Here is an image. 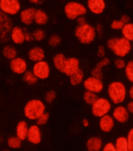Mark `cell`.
Listing matches in <instances>:
<instances>
[{
	"mask_svg": "<svg viewBox=\"0 0 133 151\" xmlns=\"http://www.w3.org/2000/svg\"><path fill=\"white\" fill-rule=\"evenodd\" d=\"M14 27L10 17L0 11V42H6L9 38V33Z\"/></svg>",
	"mask_w": 133,
	"mask_h": 151,
	"instance_id": "obj_8",
	"label": "cell"
},
{
	"mask_svg": "<svg viewBox=\"0 0 133 151\" xmlns=\"http://www.w3.org/2000/svg\"><path fill=\"white\" fill-rule=\"evenodd\" d=\"M91 76L96 78L102 79L104 77V73H103V70L95 67L93 70H91Z\"/></svg>",
	"mask_w": 133,
	"mask_h": 151,
	"instance_id": "obj_40",
	"label": "cell"
},
{
	"mask_svg": "<svg viewBox=\"0 0 133 151\" xmlns=\"http://www.w3.org/2000/svg\"><path fill=\"white\" fill-rule=\"evenodd\" d=\"M99 99L98 95L93 93H90L88 91H86L83 94V99L86 102V104L92 106L93 104H95V102Z\"/></svg>",
	"mask_w": 133,
	"mask_h": 151,
	"instance_id": "obj_30",
	"label": "cell"
},
{
	"mask_svg": "<svg viewBox=\"0 0 133 151\" xmlns=\"http://www.w3.org/2000/svg\"><path fill=\"white\" fill-rule=\"evenodd\" d=\"M28 129H29V125L26 121L21 120L17 123L16 126V136L20 141L23 142L26 140Z\"/></svg>",
	"mask_w": 133,
	"mask_h": 151,
	"instance_id": "obj_21",
	"label": "cell"
},
{
	"mask_svg": "<svg viewBox=\"0 0 133 151\" xmlns=\"http://www.w3.org/2000/svg\"><path fill=\"white\" fill-rule=\"evenodd\" d=\"M9 38L15 45H21L24 42V29L20 26H14L9 33Z\"/></svg>",
	"mask_w": 133,
	"mask_h": 151,
	"instance_id": "obj_18",
	"label": "cell"
},
{
	"mask_svg": "<svg viewBox=\"0 0 133 151\" xmlns=\"http://www.w3.org/2000/svg\"><path fill=\"white\" fill-rule=\"evenodd\" d=\"M121 34L123 38L129 41L130 42H133V23L129 22L124 25L121 29Z\"/></svg>",
	"mask_w": 133,
	"mask_h": 151,
	"instance_id": "obj_27",
	"label": "cell"
},
{
	"mask_svg": "<svg viewBox=\"0 0 133 151\" xmlns=\"http://www.w3.org/2000/svg\"><path fill=\"white\" fill-rule=\"evenodd\" d=\"M84 80H85V75H84L83 70L80 69V70L74 74L73 75L69 77V81L71 86H77L83 83Z\"/></svg>",
	"mask_w": 133,
	"mask_h": 151,
	"instance_id": "obj_25",
	"label": "cell"
},
{
	"mask_svg": "<svg viewBox=\"0 0 133 151\" xmlns=\"http://www.w3.org/2000/svg\"><path fill=\"white\" fill-rule=\"evenodd\" d=\"M86 8L92 14L100 15L106 9V2L104 0H88L86 3Z\"/></svg>",
	"mask_w": 133,
	"mask_h": 151,
	"instance_id": "obj_15",
	"label": "cell"
},
{
	"mask_svg": "<svg viewBox=\"0 0 133 151\" xmlns=\"http://www.w3.org/2000/svg\"><path fill=\"white\" fill-rule=\"evenodd\" d=\"M106 47L117 58H124L131 52L132 43L123 37H113L106 41Z\"/></svg>",
	"mask_w": 133,
	"mask_h": 151,
	"instance_id": "obj_1",
	"label": "cell"
},
{
	"mask_svg": "<svg viewBox=\"0 0 133 151\" xmlns=\"http://www.w3.org/2000/svg\"><path fill=\"white\" fill-rule=\"evenodd\" d=\"M32 71L38 80L47 79L51 73L50 64L45 60L40 61V62L35 63L32 68Z\"/></svg>",
	"mask_w": 133,
	"mask_h": 151,
	"instance_id": "obj_9",
	"label": "cell"
},
{
	"mask_svg": "<svg viewBox=\"0 0 133 151\" xmlns=\"http://www.w3.org/2000/svg\"><path fill=\"white\" fill-rule=\"evenodd\" d=\"M126 86L121 81H114L107 86V96L111 104L115 105H121L126 99Z\"/></svg>",
	"mask_w": 133,
	"mask_h": 151,
	"instance_id": "obj_2",
	"label": "cell"
},
{
	"mask_svg": "<svg viewBox=\"0 0 133 151\" xmlns=\"http://www.w3.org/2000/svg\"><path fill=\"white\" fill-rule=\"evenodd\" d=\"M9 68L13 73L18 75H23L27 70V63L22 57H17L9 62Z\"/></svg>",
	"mask_w": 133,
	"mask_h": 151,
	"instance_id": "obj_11",
	"label": "cell"
},
{
	"mask_svg": "<svg viewBox=\"0 0 133 151\" xmlns=\"http://www.w3.org/2000/svg\"><path fill=\"white\" fill-rule=\"evenodd\" d=\"M128 94H129V98L131 99V100H133V85H132V86H130Z\"/></svg>",
	"mask_w": 133,
	"mask_h": 151,
	"instance_id": "obj_49",
	"label": "cell"
},
{
	"mask_svg": "<svg viewBox=\"0 0 133 151\" xmlns=\"http://www.w3.org/2000/svg\"><path fill=\"white\" fill-rule=\"evenodd\" d=\"M110 63H111L110 59L107 58V57H104V58L101 59V60L96 63V65L95 67L97 68H99V69H100V70H103V68H106V67L109 66L110 65Z\"/></svg>",
	"mask_w": 133,
	"mask_h": 151,
	"instance_id": "obj_39",
	"label": "cell"
},
{
	"mask_svg": "<svg viewBox=\"0 0 133 151\" xmlns=\"http://www.w3.org/2000/svg\"><path fill=\"white\" fill-rule=\"evenodd\" d=\"M26 139L32 145H38L42 142V131L40 127L36 124L29 126Z\"/></svg>",
	"mask_w": 133,
	"mask_h": 151,
	"instance_id": "obj_14",
	"label": "cell"
},
{
	"mask_svg": "<svg viewBox=\"0 0 133 151\" xmlns=\"http://www.w3.org/2000/svg\"><path fill=\"white\" fill-rule=\"evenodd\" d=\"M36 9L34 7H27L20 12V20L23 24L26 26L32 25L34 23L35 14Z\"/></svg>",
	"mask_w": 133,
	"mask_h": 151,
	"instance_id": "obj_16",
	"label": "cell"
},
{
	"mask_svg": "<svg viewBox=\"0 0 133 151\" xmlns=\"http://www.w3.org/2000/svg\"><path fill=\"white\" fill-rule=\"evenodd\" d=\"M66 59L67 57H65V55L61 52H59L55 55L53 58H52V63L54 68L59 70L60 72H63V67H64V63H65Z\"/></svg>",
	"mask_w": 133,
	"mask_h": 151,
	"instance_id": "obj_23",
	"label": "cell"
},
{
	"mask_svg": "<svg viewBox=\"0 0 133 151\" xmlns=\"http://www.w3.org/2000/svg\"><path fill=\"white\" fill-rule=\"evenodd\" d=\"M101 151H116L114 144L111 142H106V144L104 145V147L102 148Z\"/></svg>",
	"mask_w": 133,
	"mask_h": 151,
	"instance_id": "obj_42",
	"label": "cell"
},
{
	"mask_svg": "<svg viewBox=\"0 0 133 151\" xmlns=\"http://www.w3.org/2000/svg\"><path fill=\"white\" fill-rule=\"evenodd\" d=\"M86 147L87 151H101L104 142L100 137L92 136L86 141Z\"/></svg>",
	"mask_w": 133,
	"mask_h": 151,
	"instance_id": "obj_20",
	"label": "cell"
},
{
	"mask_svg": "<svg viewBox=\"0 0 133 151\" xmlns=\"http://www.w3.org/2000/svg\"><path fill=\"white\" fill-rule=\"evenodd\" d=\"M97 56L99 58H104L106 56V47L104 45H99L97 49Z\"/></svg>",
	"mask_w": 133,
	"mask_h": 151,
	"instance_id": "obj_41",
	"label": "cell"
},
{
	"mask_svg": "<svg viewBox=\"0 0 133 151\" xmlns=\"http://www.w3.org/2000/svg\"><path fill=\"white\" fill-rule=\"evenodd\" d=\"M132 49H133V42L132 43Z\"/></svg>",
	"mask_w": 133,
	"mask_h": 151,
	"instance_id": "obj_52",
	"label": "cell"
},
{
	"mask_svg": "<svg viewBox=\"0 0 133 151\" xmlns=\"http://www.w3.org/2000/svg\"><path fill=\"white\" fill-rule=\"evenodd\" d=\"M27 57L32 62L35 63L40 62V61L45 60V50L40 46H35L30 49L27 52Z\"/></svg>",
	"mask_w": 133,
	"mask_h": 151,
	"instance_id": "obj_19",
	"label": "cell"
},
{
	"mask_svg": "<svg viewBox=\"0 0 133 151\" xmlns=\"http://www.w3.org/2000/svg\"><path fill=\"white\" fill-rule=\"evenodd\" d=\"M48 21H49V16L47 13L42 9H36L35 14L34 23L39 26H43L46 24Z\"/></svg>",
	"mask_w": 133,
	"mask_h": 151,
	"instance_id": "obj_22",
	"label": "cell"
},
{
	"mask_svg": "<svg viewBox=\"0 0 133 151\" xmlns=\"http://www.w3.org/2000/svg\"><path fill=\"white\" fill-rule=\"evenodd\" d=\"M29 2L32 5H35V6H40L43 3L42 0H29Z\"/></svg>",
	"mask_w": 133,
	"mask_h": 151,
	"instance_id": "obj_48",
	"label": "cell"
},
{
	"mask_svg": "<svg viewBox=\"0 0 133 151\" xmlns=\"http://www.w3.org/2000/svg\"><path fill=\"white\" fill-rule=\"evenodd\" d=\"M45 103L38 99H30L24 106V114L27 120L36 121L41 115L45 113Z\"/></svg>",
	"mask_w": 133,
	"mask_h": 151,
	"instance_id": "obj_3",
	"label": "cell"
},
{
	"mask_svg": "<svg viewBox=\"0 0 133 151\" xmlns=\"http://www.w3.org/2000/svg\"><path fill=\"white\" fill-rule=\"evenodd\" d=\"M2 53L3 57L6 60H9V61L17 57V51L16 48L11 45H5L2 49Z\"/></svg>",
	"mask_w": 133,
	"mask_h": 151,
	"instance_id": "obj_24",
	"label": "cell"
},
{
	"mask_svg": "<svg viewBox=\"0 0 133 151\" xmlns=\"http://www.w3.org/2000/svg\"><path fill=\"white\" fill-rule=\"evenodd\" d=\"M49 120H50V114L48 113V112H45L42 115H41L40 117H38V119L35 121V122H36L35 124L38 125V127L43 126V125L47 124Z\"/></svg>",
	"mask_w": 133,
	"mask_h": 151,
	"instance_id": "obj_34",
	"label": "cell"
},
{
	"mask_svg": "<svg viewBox=\"0 0 133 151\" xmlns=\"http://www.w3.org/2000/svg\"><path fill=\"white\" fill-rule=\"evenodd\" d=\"M23 81L25 83H27L29 86H34L38 82V79L32 73V70H27L26 72L23 75Z\"/></svg>",
	"mask_w": 133,
	"mask_h": 151,
	"instance_id": "obj_28",
	"label": "cell"
},
{
	"mask_svg": "<svg viewBox=\"0 0 133 151\" xmlns=\"http://www.w3.org/2000/svg\"><path fill=\"white\" fill-rule=\"evenodd\" d=\"M115 126V121L111 114L104 115L99 118V127L104 133H110Z\"/></svg>",
	"mask_w": 133,
	"mask_h": 151,
	"instance_id": "obj_17",
	"label": "cell"
},
{
	"mask_svg": "<svg viewBox=\"0 0 133 151\" xmlns=\"http://www.w3.org/2000/svg\"><path fill=\"white\" fill-rule=\"evenodd\" d=\"M124 75L127 80L133 85V60L126 63V66L124 68Z\"/></svg>",
	"mask_w": 133,
	"mask_h": 151,
	"instance_id": "obj_31",
	"label": "cell"
},
{
	"mask_svg": "<svg viewBox=\"0 0 133 151\" xmlns=\"http://www.w3.org/2000/svg\"><path fill=\"white\" fill-rule=\"evenodd\" d=\"M112 110V104L106 98L100 97L95 102V104L91 106L92 114L96 117L100 118L104 115L109 114Z\"/></svg>",
	"mask_w": 133,
	"mask_h": 151,
	"instance_id": "obj_6",
	"label": "cell"
},
{
	"mask_svg": "<svg viewBox=\"0 0 133 151\" xmlns=\"http://www.w3.org/2000/svg\"><path fill=\"white\" fill-rule=\"evenodd\" d=\"M120 20H121L122 22L124 23V24H128V23L130 22V17H129V16H128L127 14H123V15L121 17Z\"/></svg>",
	"mask_w": 133,
	"mask_h": 151,
	"instance_id": "obj_47",
	"label": "cell"
},
{
	"mask_svg": "<svg viewBox=\"0 0 133 151\" xmlns=\"http://www.w3.org/2000/svg\"><path fill=\"white\" fill-rule=\"evenodd\" d=\"M112 117L115 122L120 124H124L130 118V114L124 105H117L112 111Z\"/></svg>",
	"mask_w": 133,
	"mask_h": 151,
	"instance_id": "obj_12",
	"label": "cell"
},
{
	"mask_svg": "<svg viewBox=\"0 0 133 151\" xmlns=\"http://www.w3.org/2000/svg\"><path fill=\"white\" fill-rule=\"evenodd\" d=\"M32 35H33L34 41L42 42L46 37V33H45V30H43L42 28H36L32 32Z\"/></svg>",
	"mask_w": 133,
	"mask_h": 151,
	"instance_id": "obj_32",
	"label": "cell"
},
{
	"mask_svg": "<svg viewBox=\"0 0 133 151\" xmlns=\"http://www.w3.org/2000/svg\"><path fill=\"white\" fill-rule=\"evenodd\" d=\"M61 43V38L60 35L57 34H53L50 35L49 39H48V44L50 47L56 48L60 45Z\"/></svg>",
	"mask_w": 133,
	"mask_h": 151,
	"instance_id": "obj_33",
	"label": "cell"
},
{
	"mask_svg": "<svg viewBox=\"0 0 133 151\" xmlns=\"http://www.w3.org/2000/svg\"><path fill=\"white\" fill-rule=\"evenodd\" d=\"M77 23H78V26H82V25H85L86 24H87V21H86V18L85 17H80L76 20Z\"/></svg>",
	"mask_w": 133,
	"mask_h": 151,
	"instance_id": "obj_45",
	"label": "cell"
},
{
	"mask_svg": "<svg viewBox=\"0 0 133 151\" xmlns=\"http://www.w3.org/2000/svg\"><path fill=\"white\" fill-rule=\"evenodd\" d=\"M114 144L116 151H129L126 136H123V135L118 136Z\"/></svg>",
	"mask_w": 133,
	"mask_h": 151,
	"instance_id": "obj_26",
	"label": "cell"
},
{
	"mask_svg": "<svg viewBox=\"0 0 133 151\" xmlns=\"http://www.w3.org/2000/svg\"><path fill=\"white\" fill-rule=\"evenodd\" d=\"M7 146L9 148L13 150H17L21 147L22 145V141H20L18 138L15 136H10L7 139L6 141Z\"/></svg>",
	"mask_w": 133,
	"mask_h": 151,
	"instance_id": "obj_29",
	"label": "cell"
},
{
	"mask_svg": "<svg viewBox=\"0 0 133 151\" xmlns=\"http://www.w3.org/2000/svg\"><path fill=\"white\" fill-rule=\"evenodd\" d=\"M24 41L27 42H31L32 41H34L33 35H32V32L24 29Z\"/></svg>",
	"mask_w": 133,
	"mask_h": 151,
	"instance_id": "obj_43",
	"label": "cell"
},
{
	"mask_svg": "<svg viewBox=\"0 0 133 151\" xmlns=\"http://www.w3.org/2000/svg\"><path fill=\"white\" fill-rule=\"evenodd\" d=\"M57 99V93L54 90L48 91L45 95V102L47 104H52Z\"/></svg>",
	"mask_w": 133,
	"mask_h": 151,
	"instance_id": "obj_35",
	"label": "cell"
},
{
	"mask_svg": "<svg viewBox=\"0 0 133 151\" xmlns=\"http://www.w3.org/2000/svg\"><path fill=\"white\" fill-rule=\"evenodd\" d=\"M75 35L79 42L83 45L93 43L97 36L95 27L88 23L82 26H77L75 29Z\"/></svg>",
	"mask_w": 133,
	"mask_h": 151,
	"instance_id": "obj_4",
	"label": "cell"
},
{
	"mask_svg": "<svg viewBox=\"0 0 133 151\" xmlns=\"http://www.w3.org/2000/svg\"><path fill=\"white\" fill-rule=\"evenodd\" d=\"M63 11H64L66 17L68 20H75L80 17L86 16L88 9L86 8V6L81 2L71 1V2H68L64 6Z\"/></svg>",
	"mask_w": 133,
	"mask_h": 151,
	"instance_id": "obj_5",
	"label": "cell"
},
{
	"mask_svg": "<svg viewBox=\"0 0 133 151\" xmlns=\"http://www.w3.org/2000/svg\"><path fill=\"white\" fill-rule=\"evenodd\" d=\"M124 25L125 24L120 19L119 20H114L111 24V27L115 31H119V30L121 31Z\"/></svg>",
	"mask_w": 133,
	"mask_h": 151,
	"instance_id": "obj_37",
	"label": "cell"
},
{
	"mask_svg": "<svg viewBox=\"0 0 133 151\" xmlns=\"http://www.w3.org/2000/svg\"><path fill=\"white\" fill-rule=\"evenodd\" d=\"M0 11L7 16H16L21 11V4L18 0H0Z\"/></svg>",
	"mask_w": 133,
	"mask_h": 151,
	"instance_id": "obj_7",
	"label": "cell"
},
{
	"mask_svg": "<svg viewBox=\"0 0 133 151\" xmlns=\"http://www.w3.org/2000/svg\"><path fill=\"white\" fill-rule=\"evenodd\" d=\"M81 124H82V125H83L85 128H87V127L89 126V122H88V120L86 119V118H85V119L82 120Z\"/></svg>",
	"mask_w": 133,
	"mask_h": 151,
	"instance_id": "obj_50",
	"label": "cell"
},
{
	"mask_svg": "<svg viewBox=\"0 0 133 151\" xmlns=\"http://www.w3.org/2000/svg\"><path fill=\"white\" fill-rule=\"evenodd\" d=\"M79 70H80V61L78 59L74 57L66 59L62 73L68 77H70L78 72Z\"/></svg>",
	"mask_w": 133,
	"mask_h": 151,
	"instance_id": "obj_13",
	"label": "cell"
},
{
	"mask_svg": "<svg viewBox=\"0 0 133 151\" xmlns=\"http://www.w3.org/2000/svg\"><path fill=\"white\" fill-rule=\"evenodd\" d=\"M2 151H10L9 150H2Z\"/></svg>",
	"mask_w": 133,
	"mask_h": 151,
	"instance_id": "obj_51",
	"label": "cell"
},
{
	"mask_svg": "<svg viewBox=\"0 0 133 151\" xmlns=\"http://www.w3.org/2000/svg\"><path fill=\"white\" fill-rule=\"evenodd\" d=\"M126 109L128 110V111L129 112V114H133V100H130V101L126 105Z\"/></svg>",
	"mask_w": 133,
	"mask_h": 151,
	"instance_id": "obj_46",
	"label": "cell"
},
{
	"mask_svg": "<svg viewBox=\"0 0 133 151\" xmlns=\"http://www.w3.org/2000/svg\"><path fill=\"white\" fill-rule=\"evenodd\" d=\"M129 151H133V128L129 129L126 136Z\"/></svg>",
	"mask_w": 133,
	"mask_h": 151,
	"instance_id": "obj_36",
	"label": "cell"
},
{
	"mask_svg": "<svg viewBox=\"0 0 133 151\" xmlns=\"http://www.w3.org/2000/svg\"><path fill=\"white\" fill-rule=\"evenodd\" d=\"M83 86L86 91L97 95L101 93L104 88V84L102 79L96 78L93 76L85 78L83 81Z\"/></svg>",
	"mask_w": 133,
	"mask_h": 151,
	"instance_id": "obj_10",
	"label": "cell"
},
{
	"mask_svg": "<svg viewBox=\"0 0 133 151\" xmlns=\"http://www.w3.org/2000/svg\"><path fill=\"white\" fill-rule=\"evenodd\" d=\"M96 32V35H98L99 36H102L104 34V26L101 24H97L96 26L95 27Z\"/></svg>",
	"mask_w": 133,
	"mask_h": 151,
	"instance_id": "obj_44",
	"label": "cell"
},
{
	"mask_svg": "<svg viewBox=\"0 0 133 151\" xmlns=\"http://www.w3.org/2000/svg\"><path fill=\"white\" fill-rule=\"evenodd\" d=\"M114 64V67L117 68V70H124L125 66H126V62H125L124 59L117 58L115 59Z\"/></svg>",
	"mask_w": 133,
	"mask_h": 151,
	"instance_id": "obj_38",
	"label": "cell"
}]
</instances>
